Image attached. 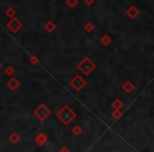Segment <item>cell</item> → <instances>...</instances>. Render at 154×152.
<instances>
[{"label": "cell", "mask_w": 154, "mask_h": 152, "mask_svg": "<svg viewBox=\"0 0 154 152\" xmlns=\"http://www.w3.org/2000/svg\"><path fill=\"white\" fill-rule=\"evenodd\" d=\"M56 116H57V118H58L63 125L67 126V125L71 124L74 119L76 118V113L70 106L64 105V106L56 113Z\"/></svg>", "instance_id": "1"}, {"label": "cell", "mask_w": 154, "mask_h": 152, "mask_svg": "<svg viewBox=\"0 0 154 152\" xmlns=\"http://www.w3.org/2000/svg\"><path fill=\"white\" fill-rule=\"evenodd\" d=\"M77 68L80 72H82V74L85 75H90L92 72L95 70L96 65L91 60L90 58H83L79 61V63L77 65Z\"/></svg>", "instance_id": "2"}, {"label": "cell", "mask_w": 154, "mask_h": 152, "mask_svg": "<svg viewBox=\"0 0 154 152\" xmlns=\"http://www.w3.org/2000/svg\"><path fill=\"white\" fill-rule=\"evenodd\" d=\"M34 114H35V116L37 117L39 120L42 122V120L48 118V117L51 115V110H50V108H48L44 104H40L35 109Z\"/></svg>", "instance_id": "3"}, {"label": "cell", "mask_w": 154, "mask_h": 152, "mask_svg": "<svg viewBox=\"0 0 154 152\" xmlns=\"http://www.w3.org/2000/svg\"><path fill=\"white\" fill-rule=\"evenodd\" d=\"M70 85H71V87L74 89V90H76V91L79 92V91H81V90H83V89L86 88L87 81L85 80L81 76L76 75V76H74L73 79L70 81Z\"/></svg>", "instance_id": "4"}, {"label": "cell", "mask_w": 154, "mask_h": 152, "mask_svg": "<svg viewBox=\"0 0 154 152\" xmlns=\"http://www.w3.org/2000/svg\"><path fill=\"white\" fill-rule=\"evenodd\" d=\"M21 28H22V23H21V21H19L17 18H15V17H13L12 20L8 23V29L11 31V32H13V33H17Z\"/></svg>", "instance_id": "5"}, {"label": "cell", "mask_w": 154, "mask_h": 152, "mask_svg": "<svg viewBox=\"0 0 154 152\" xmlns=\"http://www.w3.org/2000/svg\"><path fill=\"white\" fill-rule=\"evenodd\" d=\"M126 14H127V16H128V17L132 18V19H135V18H136L137 16L139 15V10L136 8V6L132 5V6H130V8L127 10Z\"/></svg>", "instance_id": "6"}, {"label": "cell", "mask_w": 154, "mask_h": 152, "mask_svg": "<svg viewBox=\"0 0 154 152\" xmlns=\"http://www.w3.org/2000/svg\"><path fill=\"white\" fill-rule=\"evenodd\" d=\"M121 88H122V90H124L125 92H126L127 94H130L132 91L134 90V88H135V86L133 85V82L130 80H126L122 84V86H121Z\"/></svg>", "instance_id": "7"}, {"label": "cell", "mask_w": 154, "mask_h": 152, "mask_svg": "<svg viewBox=\"0 0 154 152\" xmlns=\"http://www.w3.org/2000/svg\"><path fill=\"white\" fill-rule=\"evenodd\" d=\"M48 141V135L44 134V133H40V134H38V136L35 138V143L39 146H42L44 143Z\"/></svg>", "instance_id": "8"}, {"label": "cell", "mask_w": 154, "mask_h": 152, "mask_svg": "<svg viewBox=\"0 0 154 152\" xmlns=\"http://www.w3.org/2000/svg\"><path fill=\"white\" fill-rule=\"evenodd\" d=\"M6 85H8V87L11 89V90L14 91V90H16V89L19 87V81H18L15 77H12V78L6 82Z\"/></svg>", "instance_id": "9"}, {"label": "cell", "mask_w": 154, "mask_h": 152, "mask_svg": "<svg viewBox=\"0 0 154 152\" xmlns=\"http://www.w3.org/2000/svg\"><path fill=\"white\" fill-rule=\"evenodd\" d=\"M112 107H113L114 110H120L122 107H124V103L120 100V99L116 98L115 100H113L112 103Z\"/></svg>", "instance_id": "10"}, {"label": "cell", "mask_w": 154, "mask_h": 152, "mask_svg": "<svg viewBox=\"0 0 154 152\" xmlns=\"http://www.w3.org/2000/svg\"><path fill=\"white\" fill-rule=\"evenodd\" d=\"M111 37L108 35V34H105V35H102L101 36V38H100V42L104 44V46H109L110 43H111Z\"/></svg>", "instance_id": "11"}, {"label": "cell", "mask_w": 154, "mask_h": 152, "mask_svg": "<svg viewBox=\"0 0 154 152\" xmlns=\"http://www.w3.org/2000/svg\"><path fill=\"white\" fill-rule=\"evenodd\" d=\"M44 29H46L47 32L51 33V32H53V31L56 29V25H55V23L52 22V21H48V22L46 23V25H44Z\"/></svg>", "instance_id": "12"}, {"label": "cell", "mask_w": 154, "mask_h": 152, "mask_svg": "<svg viewBox=\"0 0 154 152\" xmlns=\"http://www.w3.org/2000/svg\"><path fill=\"white\" fill-rule=\"evenodd\" d=\"M9 139H10V142H12L13 144H17V143L19 142V139H20V136H19L16 132H14V133H12V134L10 135Z\"/></svg>", "instance_id": "13"}, {"label": "cell", "mask_w": 154, "mask_h": 152, "mask_svg": "<svg viewBox=\"0 0 154 152\" xmlns=\"http://www.w3.org/2000/svg\"><path fill=\"white\" fill-rule=\"evenodd\" d=\"M66 4L68 5L70 9H75L78 5V0H67Z\"/></svg>", "instance_id": "14"}, {"label": "cell", "mask_w": 154, "mask_h": 152, "mask_svg": "<svg viewBox=\"0 0 154 152\" xmlns=\"http://www.w3.org/2000/svg\"><path fill=\"white\" fill-rule=\"evenodd\" d=\"M72 132H73L74 135H79L82 132V129H81V127L79 126H74L73 128H72Z\"/></svg>", "instance_id": "15"}, {"label": "cell", "mask_w": 154, "mask_h": 152, "mask_svg": "<svg viewBox=\"0 0 154 152\" xmlns=\"http://www.w3.org/2000/svg\"><path fill=\"white\" fill-rule=\"evenodd\" d=\"M112 116H113L114 119L118 120V119L120 118L121 116H122V112L119 111V110H115V111L113 112V114H112Z\"/></svg>", "instance_id": "16"}, {"label": "cell", "mask_w": 154, "mask_h": 152, "mask_svg": "<svg viewBox=\"0 0 154 152\" xmlns=\"http://www.w3.org/2000/svg\"><path fill=\"white\" fill-rule=\"evenodd\" d=\"M5 14L9 16V17H11V18H13L14 16H15V14H16V11L14 10L13 8H10V9H8L6 10V12H5Z\"/></svg>", "instance_id": "17"}, {"label": "cell", "mask_w": 154, "mask_h": 152, "mask_svg": "<svg viewBox=\"0 0 154 152\" xmlns=\"http://www.w3.org/2000/svg\"><path fill=\"white\" fill-rule=\"evenodd\" d=\"M94 28H95V27H94V25L92 24L91 22H88L86 25H85V30H86L87 32H88V33H90V32H92V31L94 30Z\"/></svg>", "instance_id": "18"}, {"label": "cell", "mask_w": 154, "mask_h": 152, "mask_svg": "<svg viewBox=\"0 0 154 152\" xmlns=\"http://www.w3.org/2000/svg\"><path fill=\"white\" fill-rule=\"evenodd\" d=\"M15 73V69H13L12 67H6L5 68V74H8V75H13V74Z\"/></svg>", "instance_id": "19"}, {"label": "cell", "mask_w": 154, "mask_h": 152, "mask_svg": "<svg viewBox=\"0 0 154 152\" xmlns=\"http://www.w3.org/2000/svg\"><path fill=\"white\" fill-rule=\"evenodd\" d=\"M31 63H33V65H37L38 63V57H36V56H32L30 59Z\"/></svg>", "instance_id": "20"}, {"label": "cell", "mask_w": 154, "mask_h": 152, "mask_svg": "<svg viewBox=\"0 0 154 152\" xmlns=\"http://www.w3.org/2000/svg\"><path fill=\"white\" fill-rule=\"evenodd\" d=\"M85 3L87 5H92L94 3V0H85Z\"/></svg>", "instance_id": "21"}, {"label": "cell", "mask_w": 154, "mask_h": 152, "mask_svg": "<svg viewBox=\"0 0 154 152\" xmlns=\"http://www.w3.org/2000/svg\"><path fill=\"white\" fill-rule=\"evenodd\" d=\"M61 151H69V150L67 149V148H62V149H61Z\"/></svg>", "instance_id": "22"}, {"label": "cell", "mask_w": 154, "mask_h": 152, "mask_svg": "<svg viewBox=\"0 0 154 152\" xmlns=\"http://www.w3.org/2000/svg\"><path fill=\"white\" fill-rule=\"evenodd\" d=\"M153 113H154V110H153Z\"/></svg>", "instance_id": "23"}]
</instances>
